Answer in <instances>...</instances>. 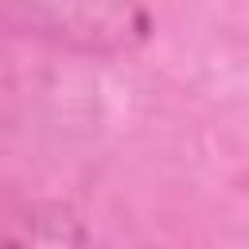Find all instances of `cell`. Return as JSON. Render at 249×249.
I'll list each match as a JSON object with an SVG mask.
<instances>
[{
    "label": "cell",
    "instance_id": "6da1fadb",
    "mask_svg": "<svg viewBox=\"0 0 249 249\" xmlns=\"http://www.w3.org/2000/svg\"><path fill=\"white\" fill-rule=\"evenodd\" d=\"M0 31L82 54H124L152 39L144 0H0Z\"/></svg>",
    "mask_w": 249,
    "mask_h": 249
},
{
    "label": "cell",
    "instance_id": "7a4b0ae2",
    "mask_svg": "<svg viewBox=\"0 0 249 249\" xmlns=\"http://www.w3.org/2000/svg\"><path fill=\"white\" fill-rule=\"evenodd\" d=\"M0 249H93L86 222L62 202H0Z\"/></svg>",
    "mask_w": 249,
    "mask_h": 249
}]
</instances>
